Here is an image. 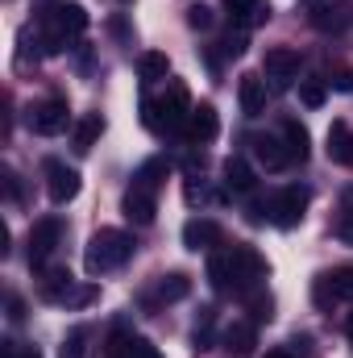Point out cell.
Returning a JSON list of instances; mask_svg holds the SVG:
<instances>
[{
  "label": "cell",
  "instance_id": "cell-1",
  "mask_svg": "<svg viewBox=\"0 0 353 358\" xmlns=\"http://www.w3.org/2000/svg\"><path fill=\"white\" fill-rule=\"evenodd\" d=\"M133 250H137L133 234H125V229H96L88 250H84V267H88V275H108L121 263H129Z\"/></svg>",
  "mask_w": 353,
  "mask_h": 358
},
{
  "label": "cell",
  "instance_id": "cell-2",
  "mask_svg": "<svg viewBox=\"0 0 353 358\" xmlns=\"http://www.w3.org/2000/svg\"><path fill=\"white\" fill-rule=\"evenodd\" d=\"M266 279V259L254 250V246H233L229 250V283L233 292H258Z\"/></svg>",
  "mask_w": 353,
  "mask_h": 358
},
{
  "label": "cell",
  "instance_id": "cell-3",
  "mask_svg": "<svg viewBox=\"0 0 353 358\" xmlns=\"http://www.w3.org/2000/svg\"><path fill=\"white\" fill-rule=\"evenodd\" d=\"M308 200H312V192H308L303 183H291V187H283V192L270 200V221H274L278 229H291V225H299V221H303V213H308Z\"/></svg>",
  "mask_w": 353,
  "mask_h": 358
},
{
  "label": "cell",
  "instance_id": "cell-4",
  "mask_svg": "<svg viewBox=\"0 0 353 358\" xmlns=\"http://www.w3.org/2000/svg\"><path fill=\"white\" fill-rule=\"evenodd\" d=\"M25 121H29V129L33 134H42V138H54V134H63L67 125H71V108H67V100H42V104H33L29 113H25Z\"/></svg>",
  "mask_w": 353,
  "mask_h": 358
},
{
  "label": "cell",
  "instance_id": "cell-5",
  "mask_svg": "<svg viewBox=\"0 0 353 358\" xmlns=\"http://www.w3.org/2000/svg\"><path fill=\"white\" fill-rule=\"evenodd\" d=\"M158 113L167 121V129H187V117H191V96L179 80H167V92L158 96Z\"/></svg>",
  "mask_w": 353,
  "mask_h": 358
},
{
  "label": "cell",
  "instance_id": "cell-6",
  "mask_svg": "<svg viewBox=\"0 0 353 358\" xmlns=\"http://www.w3.org/2000/svg\"><path fill=\"white\" fill-rule=\"evenodd\" d=\"M46 192H50L54 204L75 200V196H80V171L67 167V163H59V159H50V163H46Z\"/></svg>",
  "mask_w": 353,
  "mask_h": 358
},
{
  "label": "cell",
  "instance_id": "cell-7",
  "mask_svg": "<svg viewBox=\"0 0 353 358\" xmlns=\"http://www.w3.org/2000/svg\"><path fill=\"white\" fill-rule=\"evenodd\" d=\"M59 238H63V225H59V217H46V221H38V225L29 229V263H33V267H42V263L54 255Z\"/></svg>",
  "mask_w": 353,
  "mask_h": 358
},
{
  "label": "cell",
  "instance_id": "cell-8",
  "mask_svg": "<svg viewBox=\"0 0 353 358\" xmlns=\"http://www.w3.org/2000/svg\"><path fill=\"white\" fill-rule=\"evenodd\" d=\"M337 300H353V267L329 271V275L316 279V304L320 308H333Z\"/></svg>",
  "mask_w": 353,
  "mask_h": 358
},
{
  "label": "cell",
  "instance_id": "cell-9",
  "mask_svg": "<svg viewBox=\"0 0 353 358\" xmlns=\"http://www.w3.org/2000/svg\"><path fill=\"white\" fill-rule=\"evenodd\" d=\"M303 13L316 29H345V21H350L345 0H303Z\"/></svg>",
  "mask_w": 353,
  "mask_h": 358
},
{
  "label": "cell",
  "instance_id": "cell-10",
  "mask_svg": "<svg viewBox=\"0 0 353 358\" xmlns=\"http://www.w3.org/2000/svg\"><path fill=\"white\" fill-rule=\"evenodd\" d=\"M266 76H270L278 88H287V84L299 76V55H295L291 46H274V50H266Z\"/></svg>",
  "mask_w": 353,
  "mask_h": 358
},
{
  "label": "cell",
  "instance_id": "cell-11",
  "mask_svg": "<svg viewBox=\"0 0 353 358\" xmlns=\"http://www.w3.org/2000/svg\"><path fill=\"white\" fill-rule=\"evenodd\" d=\"M216 242H220V225H216V221L191 217V221L183 225V246H187V250H212Z\"/></svg>",
  "mask_w": 353,
  "mask_h": 358
},
{
  "label": "cell",
  "instance_id": "cell-12",
  "mask_svg": "<svg viewBox=\"0 0 353 358\" xmlns=\"http://www.w3.org/2000/svg\"><path fill=\"white\" fill-rule=\"evenodd\" d=\"M225 8L233 13V21L241 29H254V25H266L270 21V0H225Z\"/></svg>",
  "mask_w": 353,
  "mask_h": 358
},
{
  "label": "cell",
  "instance_id": "cell-13",
  "mask_svg": "<svg viewBox=\"0 0 353 358\" xmlns=\"http://www.w3.org/2000/svg\"><path fill=\"white\" fill-rule=\"evenodd\" d=\"M121 208H125V217L133 221V225H150L154 221V192H146V187H129L125 192V200H121Z\"/></svg>",
  "mask_w": 353,
  "mask_h": 358
},
{
  "label": "cell",
  "instance_id": "cell-14",
  "mask_svg": "<svg viewBox=\"0 0 353 358\" xmlns=\"http://www.w3.org/2000/svg\"><path fill=\"white\" fill-rule=\"evenodd\" d=\"M216 134H220L216 108H212V104H200V108H191V117H187V138H191V142H212Z\"/></svg>",
  "mask_w": 353,
  "mask_h": 358
},
{
  "label": "cell",
  "instance_id": "cell-15",
  "mask_svg": "<svg viewBox=\"0 0 353 358\" xmlns=\"http://www.w3.org/2000/svg\"><path fill=\"white\" fill-rule=\"evenodd\" d=\"M237 96H241V113L246 117H262L266 113V80L262 76H241V88H237Z\"/></svg>",
  "mask_w": 353,
  "mask_h": 358
},
{
  "label": "cell",
  "instance_id": "cell-16",
  "mask_svg": "<svg viewBox=\"0 0 353 358\" xmlns=\"http://www.w3.org/2000/svg\"><path fill=\"white\" fill-rule=\"evenodd\" d=\"M254 159H258V167H266V171H278V167H287L291 155H287V142L262 134V138H254Z\"/></svg>",
  "mask_w": 353,
  "mask_h": 358
},
{
  "label": "cell",
  "instance_id": "cell-17",
  "mask_svg": "<svg viewBox=\"0 0 353 358\" xmlns=\"http://www.w3.org/2000/svg\"><path fill=\"white\" fill-rule=\"evenodd\" d=\"M254 183H258V176H254V167L246 163V159H225V187L229 192H254Z\"/></svg>",
  "mask_w": 353,
  "mask_h": 358
},
{
  "label": "cell",
  "instance_id": "cell-18",
  "mask_svg": "<svg viewBox=\"0 0 353 358\" xmlns=\"http://www.w3.org/2000/svg\"><path fill=\"white\" fill-rule=\"evenodd\" d=\"M329 159L333 163H353V134L345 121H333L329 125Z\"/></svg>",
  "mask_w": 353,
  "mask_h": 358
},
{
  "label": "cell",
  "instance_id": "cell-19",
  "mask_svg": "<svg viewBox=\"0 0 353 358\" xmlns=\"http://www.w3.org/2000/svg\"><path fill=\"white\" fill-rule=\"evenodd\" d=\"M254 342H258V338H254V325H250V321H233V325L225 329V350H229V355H250Z\"/></svg>",
  "mask_w": 353,
  "mask_h": 358
},
{
  "label": "cell",
  "instance_id": "cell-20",
  "mask_svg": "<svg viewBox=\"0 0 353 358\" xmlns=\"http://www.w3.org/2000/svg\"><path fill=\"white\" fill-rule=\"evenodd\" d=\"M167 159H146L137 171H133V187H146V192H158L163 187V179H167Z\"/></svg>",
  "mask_w": 353,
  "mask_h": 358
},
{
  "label": "cell",
  "instance_id": "cell-21",
  "mask_svg": "<svg viewBox=\"0 0 353 358\" xmlns=\"http://www.w3.org/2000/svg\"><path fill=\"white\" fill-rule=\"evenodd\" d=\"M100 134H104V117H100V113H88V117L75 125V150H80V155H88Z\"/></svg>",
  "mask_w": 353,
  "mask_h": 358
},
{
  "label": "cell",
  "instance_id": "cell-22",
  "mask_svg": "<svg viewBox=\"0 0 353 358\" xmlns=\"http://www.w3.org/2000/svg\"><path fill=\"white\" fill-rule=\"evenodd\" d=\"M283 138H287V155H291L295 163H303V159H308V146H312L308 129H303L299 121H287V125H283Z\"/></svg>",
  "mask_w": 353,
  "mask_h": 358
},
{
  "label": "cell",
  "instance_id": "cell-23",
  "mask_svg": "<svg viewBox=\"0 0 353 358\" xmlns=\"http://www.w3.org/2000/svg\"><path fill=\"white\" fill-rule=\"evenodd\" d=\"M71 283H75V279H71V271H50V275H46V279H42V296H46V300H54V304H63V296H67V292H71Z\"/></svg>",
  "mask_w": 353,
  "mask_h": 358
},
{
  "label": "cell",
  "instance_id": "cell-24",
  "mask_svg": "<svg viewBox=\"0 0 353 358\" xmlns=\"http://www.w3.org/2000/svg\"><path fill=\"white\" fill-rule=\"evenodd\" d=\"M137 71H142V80H167L171 63H167V55L150 50V55H142V59H137Z\"/></svg>",
  "mask_w": 353,
  "mask_h": 358
},
{
  "label": "cell",
  "instance_id": "cell-25",
  "mask_svg": "<svg viewBox=\"0 0 353 358\" xmlns=\"http://www.w3.org/2000/svg\"><path fill=\"white\" fill-rule=\"evenodd\" d=\"M187 292H191V279H187V275H167V279L158 283V300H167V304L183 300Z\"/></svg>",
  "mask_w": 353,
  "mask_h": 358
},
{
  "label": "cell",
  "instance_id": "cell-26",
  "mask_svg": "<svg viewBox=\"0 0 353 358\" xmlns=\"http://www.w3.org/2000/svg\"><path fill=\"white\" fill-rule=\"evenodd\" d=\"M208 279H212L216 292H229V287H233V283H229V250L208 259Z\"/></svg>",
  "mask_w": 353,
  "mask_h": 358
},
{
  "label": "cell",
  "instance_id": "cell-27",
  "mask_svg": "<svg viewBox=\"0 0 353 358\" xmlns=\"http://www.w3.org/2000/svg\"><path fill=\"white\" fill-rule=\"evenodd\" d=\"M96 296H100V287H96V283H71V292L63 296V308H88Z\"/></svg>",
  "mask_w": 353,
  "mask_h": 358
},
{
  "label": "cell",
  "instance_id": "cell-28",
  "mask_svg": "<svg viewBox=\"0 0 353 358\" xmlns=\"http://www.w3.org/2000/svg\"><path fill=\"white\" fill-rule=\"evenodd\" d=\"M88 338H91V329H84V325H80V329H71V334H67V342H63V355H59V358H84V355H88Z\"/></svg>",
  "mask_w": 353,
  "mask_h": 358
},
{
  "label": "cell",
  "instance_id": "cell-29",
  "mask_svg": "<svg viewBox=\"0 0 353 358\" xmlns=\"http://www.w3.org/2000/svg\"><path fill=\"white\" fill-rule=\"evenodd\" d=\"M212 21H216V17H212L208 4H191V8H187V25H191V29H212Z\"/></svg>",
  "mask_w": 353,
  "mask_h": 358
},
{
  "label": "cell",
  "instance_id": "cell-30",
  "mask_svg": "<svg viewBox=\"0 0 353 358\" xmlns=\"http://www.w3.org/2000/svg\"><path fill=\"white\" fill-rule=\"evenodd\" d=\"M299 100H303L308 108H320V104H324V84H316V80H303V84H299Z\"/></svg>",
  "mask_w": 353,
  "mask_h": 358
},
{
  "label": "cell",
  "instance_id": "cell-31",
  "mask_svg": "<svg viewBox=\"0 0 353 358\" xmlns=\"http://www.w3.org/2000/svg\"><path fill=\"white\" fill-rule=\"evenodd\" d=\"M274 304H270V296H262V292H250V313H254V321H270L274 313H270Z\"/></svg>",
  "mask_w": 353,
  "mask_h": 358
},
{
  "label": "cell",
  "instance_id": "cell-32",
  "mask_svg": "<svg viewBox=\"0 0 353 358\" xmlns=\"http://www.w3.org/2000/svg\"><path fill=\"white\" fill-rule=\"evenodd\" d=\"M129 355H133V358H163L150 342H146V338H129Z\"/></svg>",
  "mask_w": 353,
  "mask_h": 358
},
{
  "label": "cell",
  "instance_id": "cell-33",
  "mask_svg": "<svg viewBox=\"0 0 353 358\" xmlns=\"http://www.w3.org/2000/svg\"><path fill=\"white\" fill-rule=\"evenodd\" d=\"M4 358H42L38 346H13V342H4Z\"/></svg>",
  "mask_w": 353,
  "mask_h": 358
},
{
  "label": "cell",
  "instance_id": "cell-34",
  "mask_svg": "<svg viewBox=\"0 0 353 358\" xmlns=\"http://www.w3.org/2000/svg\"><path fill=\"white\" fill-rule=\"evenodd\" d=\"M246 46H250V42H246V29H237V34L225 38V50H229V55H246Z\"/></svg>",
  "mask_w": 353,
  "mask_h": 358
},
{
  "label": "cell",
  "instance_id": "cell-35",
  "mask_svg": "<svg viewBox=\"0 0 353 358\" xmlns=\"http://www.w3.org/2000/svg\"><path fill=\"white\" fill-rule=\"evenodd\" d=\"M108 358H133L129 355V338H112L108 342Z\"/></svg>",
  "mask_w": 353,
  "mask_h": 358
},
{
  "label": "cell",
  "instance_id": "cell-36",
  "mask_svg": "<svg viewBox=\"0 0 353 358\" xmlns=\"http://www.w3.org/2000/svg\"><path fill=\"white\" fill-rule=\"evenodd\" d=\"M337 238H341V242H350V246H353V208L345 213V221L337 225Z\"/></svg>",
  "mask_w": 353,
  "mask_h": 358
},
{
  "label": "cell",
  "instance_id": "cell-37",
  "mask_svg": "<svg viewBox=\"0 0 353 358\" xmlns=\"http://www.w3.org/2000/svg\"><path fill=\"white\" fill-rule=\"evenodd\" d=\"M8 317H13V321H21V317H25V304H21L17 296H8Z\"/></svg>",
  "mask_w": 353,
  "mask_h": 358
},
{
  "label": "cell",
  "instance_id": "cell-38",
  "mask_svg": "<svg viewBox=\"0 0 353 358\" xmlns=\"http://www.w3.org/2000/svg\"><path fill=\"white\" fill-rule=\"evenodd\" d=\"M345 338L353 342V313H350V321H345Z\"/></svg>",
  "mask_w": 353,
  "mask_h": 358
},
{
  "label": "cell",
  "instance_id": "cell-39",
  "mask_svg": "<svg viewBox=\"0 0 353 358\" xmlns=\"http://www.w3.org/2000/svg\"><path fill=\"white\" fill-rule=\"evenodd\" d=\"M266 358H291V355H287V350H270Z\"/></svg>",
  "mask_w": 353,
  "mask_h": 358
}]
</instances>
